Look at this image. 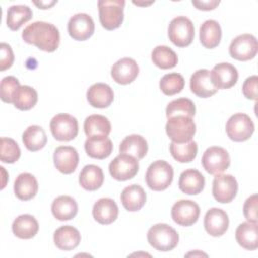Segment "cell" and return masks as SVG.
I'll use <instances>...</instances> for the list:
<instances>
[{"label":"cell","mask_w":258,"mask_h":258,"mask_svg":"<svg viewBox=\"0 0 258 258\" xmlns=\"http://www.w3.org/2000/svg\"><path fill=\"white\" fill-rule=\"evenodd\" d=\"M22 39L26 43L35 45L43 51L53 52L59 45L60 35L57 27L53 24L44 21H35L24 28Z\"/></svg>","instance_id":"obj_1"},{"label":"cell","mask_w":258,"mask_h":258,"mask_svg":"<svg viewBox=\"0 0 258 258\" xmlns=\"http://www.w3.org/2000/svg\"><path fill=\"white\" fill-rule=\"evenodd\" d=\"M147 241L151 247L158 251L173 250L179 241L177 232L167 224L153 225L147 232Z\"/></svg>","instance_id":"obj_2"},{"label":"cell","mask_w":258,"mask_h":258,"mask_svg":"<svg viewBox=\"0 0 258 258\" xmlns=\"http://www.w3.org/2000/svg\"><path fill=\"white\" fill-rule=\"evenodd\" d=\"M173 168L164 160L153 161L147 168L145 180L148 187L155 191L166 189L172 182Z\"/></svg>","instance_id":"obj_3"},{"label":"cell","mask_w":258,"mask_h":258,"mask_svg":"<svg viewBox=\"0 0 258 258\" xmlns=\"http://www.w3.org/2000/svg\"><path fill=\"white\" fill-rule=\"evenodd\" d=\"M124 0H100L98 1L99 19L107 30H113L121 26L124 19Z\"/></svg>","instance_id":"obj_4"},{"label":"cell","mask_w":258,"mask_h":258,"mask_svg":"<svg viewBox=\"0 0 258 258\" xmlns=\"http://www.w3.org/2000/svg\"><path fill=\"white\" fill-rule=\"evenodd\" d=\"M165 131L172 142L184 143L190 141L196 134V124L190 117L173 116L168 118Z\"/></svg>","instance_id":"obj_5"},{"label":"cell","mask_w":258,"mask_h":258,"mask_svg":"<svg viewBox=\"0 0 258 258\" xmlns=\"http://www.w3.org/2000/svg\"><path fill=\"white\" fill-rule=\"evenodd\" d=\"M169 40L178 47L188 46L195 37V27L191 20L185 16L173 18L168 25Z\"/></svg>","instance_id":"obj_6"},{"label":"cell","mask_w":258,"mask_h":258,"mask_svg":"<svg viewBox=\"0 0 258 258\" xmlns=\"http://www.w3.org/2000/svg\"><path fill=\"white\" fill-rule=\"evenodd\" d=\"M255 126L252 119L244 113H236L232 115L226 124V132L228 137L236 142L248 140L253 132Z\"/></svg>","instance_id":"obj_7"},{"label":"cell","mask_w":258,"mask_h":258,"mask_svg":"<svg viewBox=\"0 0 258 258\" xmlns=\"http://www.w3.org/2000/svg\"><path fill=\"white\" fill-rule=\"evenodd\" d=\"M231 159L228 151L223 147H209L202 156V165L204 169L213 175L220 174L228 169Z\"/></svg>","instance_id":"obj_8"},{"label":"cell","mask_w":258,"mask_h":258,"mask_svg":"<svg viewBox=\"0 0 258 258\" xmlns=\"http://www.w3.org/2000/svg\"><path fill=\"white\" fill-rule=\"evenodd\" d=\"M139 170L138 159L129 154L120 153L109 164L111 176L119 181L133 178Z\"/></svg>","instance_id":"obj_9"},{"label":"cell","mask_w":258,"mask_h":258,"mask_svg":"<svg viewBox=\"0 0 258 258\" xmlns=\"http://www.w3.org/2000/svg\"><path fill=\"white\" fill-rule=\"evenodd\" d=\"M52 136L58 141H70L77 137L79 124L72 115L61 113L55 115L49 124Z\"/></svg>","instance_id":"obj_10"},{"label":"cell","mask_w":258,"mask_h":258,"mask_svg":"<svg viewBox=\"0 0 258 258\" xmlns=\"http://www.w3.org/2000/svg\"><path fill=\"white\" fill-rule=\"evenodd\" d=\"M258 42L253 34L244 33L235 37L229 47L230 55L241 61H246L254 58L257 54Z\"/></svg>","instance_id":"obj_11"},{"label":"cell","mask_w":258,"mask_h":258,"mask_svg":"<svg viewBox=\"0 0 258 258\" xmlns=\"http://www.w3.org/2000/svg\"><path fill=\"white\" fill-rule=\"evenodd\" d=\"M238 191V182L231 174H216L213 180L212 192L215 200L222 204L232 202Z\"/></svg>","instance_id":"obj_12"},{"label":"cell","mask_w":258,"mask_h":258,"mask_svg":"<svg viewBox=\"0 0 258 258\" xmlns=\"http://www.w3.org/2000/svg\"><path fill=\"white\" fill-rule=\"evenodd\" d=\"M199 205L190 200L177 201L171 208V218L179 226L188 227L197 223L200 217Z\"/></svg>","instance_id":"obj_13"},{"label":"cell","mask_w":258,"mask_h":258,"mask_svg":"<svg viewBox=\"0 0 258 258\" xmlns=\"http://www.w3.org/2000/svg\"><path fill=\"white\" fill-rule=\"evenodd\" d=\"M94 31V20L87 13H77L73 15L68 22V32L75 40H87L93 35Z\"/></svg>","instance_id":"obj_14"},{"label":"cell","mask_w":258,"mask_h":258,"mask_svg":"<svg viewBox=\"0 0 258 258\" xmlns=\"http://www.w3.org/2000/svg\"><path fill=\"white\" fill-rule=\"evenodd\" d=\"M210 77L214 87L219 89H230L238 81L237 69L229 62H221L216 64L210 72Z\"/></svg>","instance_id":"obj_15"},{"label":"cell","mask_w":258,"mask_h":258,"mask_svg":"<svg viewBox=\"0 0 258 258\" xmlns=\"http://www.w3.org/2000/svg\"><path fill=\"white\" fill-rule=\"evenodd\" d=\"M204 226L208 234L213 237L224 235L229 228V217L227 213L219 208L207 211L204 218Z\"/></svg>","instance_id":"obj_16"},{"label":"cell","mask_w":258,"mask_h":258,"mask_svg":"<svg viewBox=\"0 0 258 258\" xmlns=\"http://www.w3.org/2000/svg\"><path fill=\"white\" fill-rule=\"evenodd\" d=\"M139 68L137 62L130 57H123L117 60L111 69L113 80L120 85H128L132 83L137 78Z\"/></svg>","instance_id":"obj_17"},{"label":"cell","mask_w":258,"mask_h":258,"mask_svg":"<svg viewBox=\"0 0 258 258\" xmlns=\"http://www.w3.org/2000/svg\"><path fill=\"white\" fill-rule=\"evenodd\" d=\"M53 162L59 172L71 174L79 164L78 151L72 146H58L53 153Z\"/></svg>","instance_id":"obj_18"},{"label":"cell","mask_w":258,"mask_h":258,"mask_svg":"<svg viewBox=\"0 0 258 258\" xmlns=\"http://www.w3.org/2000/svg\"><path fill=\"white\" fill-rule=\"evenodd\" d=\"M92 214L99 224L110 225L118 218L119 210L114 200L110 198H102L94 204Z\"/></svg>","instance_id":"obj_19"},{"label":"cell","mask_w":258,"mask_h":258,"mask_svg":"<svg viewBox=\"0 0 258 258\" xmlns=\"http://www.w3.org/2000/svg\"><path fill=\"white\" fill-rule=\"evenodd\" d=\"M189 88L190 91L200 98H209L218 91L212 83L210 71L206 69L198 70L192 74L189 81Z\"/></svg>","instance_id":"obj_20"},{"label":"cell","mask_w":258,"mask_h":258,"mask_svg":"<svg viewBox=\"0 0 258 258\" xmlns=\"http://www.w3.org/2000/svg\"><path fill=\"white\" fill-rule=\"evenodd\" d=\"M87 100L92 107L104 109L112 104L114 100V92L109 85L96 83L88 89Z\"/></svg>","instance_id":"obj_21"},{"label":"cell","mask_w":258,"mask_h":258,"mask_svg":"<svg viewBox=\"0 0 258 258\" xmlns=\"http://www.w3.org/2000/svg\"><path fill=\"white\" fill-rule=\"evenodd\" d=\"M55 246L63 251H71L77 248L81 242V234L73 226H61L53 234Z\"/></svg>","instance_id":"obj_22"},{"label":"cell","mask_w":258,"mask_h":258,"mask_svg":"<svg viewBox=\"0 0 258 258\" xmlns=\"http://www.w3.org/2000/svg\"><path fill=\"white\" fill-rule=\"evenodd\" d=\"M178 187L186 195H198L205 187V177L197 169H185L179 176Z\"/></svg>","instance_id":"obj_23"},{"label":"cell","mask_w":258,"mask_h":258,"mask_svg":"<svg viewBox=\"0 0 258 258\" xmlns=\"http://www.w3.org/2000/svg\"><path fill=\"white\" fill-rule=\"evenodd\" d=\"M85 150L92 158L105 159L112 153L113 143L106 136H92L85 141Z\"/></svg>","instance_id":"obj_24"},{"label":"cell","mask_w":258,"mask_h":258,"mask_svg":"<svg viewBox=\"0 0 258 258\" xmlns=\"http://www.w3.org/2000/svg\"><path fill=\"white\" fill-rule=\"evenodd\" d=\"M38 190V183L34 175L28 172L20 173L14 181V194L21 201H29Z\"/></svg>","instance_id":"obj_25"},{"label":"cell","mask_w":258,"mask_h":258,"mask_svg":"<svg viewBox=\"0 0 258 258\" xmlns=\"http://www.w3.org/2000/svg\"><path fill=\"white\" fill-rule=\"evenodd\" d=\"M238 244L246 250L258 248V226L257 223L244 222L240 224L235 233Z\"/></svg>","instance_id":"obj_26"},{"label":"cell","mask_w":258,"mask_h":258,"mask_svg":"<svg viewBox=\"0 0 258 258\" xmlns=\"http://www.w3.org/2000/svg\"><path fill=\"white\" fill-rule=\"evenodd\" d=\"M120 199L123 207L127 211L136 212L145 205L146 194L140 185L131 184L123 189Z\"/></svg>","instance_id":"obj_27"},{"label":"cell","mask_w":258,"mask_h":258,"mask_svg":"<svg viewBox=\"0 0 258 258\" xmlns=\"http://www.w3.org/2000/svg\"><path fill=\"white\" fill-rule=\"evenodd\" d=\"M104 182V173L100 166L88 164L83 167L79 175L80 185L89 191L97 190Z\"/></svg>","instance_id":"obj_28"},{"label":"cell","mask_w":258,"mask_h":258,"mask_svg":"<svg viewBox=\"0 0 258 258\" xmlns=\"http://www.w3.org/2000/svg\"><path fill=\"white\" fill-rule=\"evenodd\" d=\"M51 212L54 218L59 221H69L76 217L78 204L70 196H59L51 204Z\"/></svg>","instance_id":"obj_29"},{"label":"cell","mask_w":258,"mask_h":258,"mask_svg":"<svg viewBox=\"0 0 258 258\" xmlns=\"http://www.w3.org/2000/svg\"><path fill=\"white\" fill-rule=\"evenodd\" d=\"M222 38V29L218 21L206 20L200 27V41L206 48L212 49L219 45Z\"/></svg>","instance_id":"obj_30"},{"label":"cell","mask_w":258,"mask_h":258,"mask_svg":"<svg viewBox=\"0 0 258 258\" xmlns=\"http://www.w3.org/2000/svg\"><path fill=\"white\" fill-rule=\"evenodd\" d=\"M39 229L37 220L31 215H20L12 223L13 234L20 239L33 238Z\"/></svg>","instance_id":"obj_31"},{"label":"cell","mask_w":258,"mask_h":258,"mask_svg":"<svg viewBox=\"0 0 258 258\" xmlns=\"http://www.w3.org/2000/svg\"><path fill=\"white\" fill-rule=\"evenodd\" d=\"M148 150L147 141L144 137L138 134H131L126 136L119 146L120 153L129 154L137 159H142Z\"/></svg>","instance_id":"obj_32"},{"label":"cell","mask_w":258,"mask_h":258,"mask_svg":"<svg viewBox=\"0 0 258 258\" xmlns=\"http://www.w3.org/2000/svg\"><path fill=\"white\" fill-rule=\"evenodd\" d=\"M84 130L88 137L106 136L111 132V123L109 119L103 115H91L84 122Z\"/></svg>","instance_id":"obj_33"},{"label":"cell","mask_w":258,"mask_h":258,"mask_svg":"<svg viewBox=\"0 0 258 258\" xmlns=\"http://www.w3.org/2000/svg\"><path fill=\"white\" fill-rule=\"evenodd\" d=\"M24 146L29 151H38L44 147L47 142V136L44 129L37 125L29 126L22 134Z\"/></svg>","instance_id":"obj_34"},{"label":"cell","mask_w":258,"mask_h":258,"mask_svg":"<svg viewBox=\"0 0 258 258\" xmlns=\"http://www.w3.org/2000/svg\"><path fill=\"white\" fill-rule=\"evenodd\" d=\"M31 17L32 11L27 5H12L7 10L6 23L11 30L15 31L30 20Z\"/></svg>","instance_id":"obj_35"},{"label":"cell","mask_w":258,"mask_h":258,"mask_svg":"<svg viewBox=\"0 0 258 258\" xmlns=\"http://www.w3.org/2000/svg\"><path fill=\"white\" fill-rule=\"evenodd\" d=\"M151 59L153 63L161 70L172 69L178 61L176 53L166 45H158L153 48L151 52Z\"/></svg>","instance_id":"obj_36"},{"label":"cell","mask_w":258,"mask_h":258,"mask_svg":"<svg viewBox=\"0 0 258 258\" xmlns=\"http://www.w3.org/2000/svg\"><path fill=\"white\" fill-rule=\"evenodd\" d=\"M169 151L172 157L178 162H191L197 156L198 144L194 140L184 143L171 142L169 145Z\"/></svg>","instance_id":"obj_37"},{"label":"cell","mask_w":258,"mask_h":258,"mask_svg":"<svg viewBox=\"0 0 258 258\" xmlns=\"http://www.w3.org/2000/svg\"><path fill=\"white\" fill-rule=\"evenodd\" d=\"M37 100L38 96L35 89L29 86H20L14 96L13 104L18 110L27 111L35 106Z\"/></svg>","instance_id":"obj_38"},{"label":"cell","mask_w":258,"mask_h":258,"mask_svg":"<svg viewBox=\"0 0 258 258\" xmlns=\"http://www.w3.org/2000/svg\"><path fill=\"white\" fill-rule=\"evenodd\" d=\"M165 114L167 119L173 116H187L192 118L196 115V106L190 99L179 98L168 103Z\"/></svg>","instance_id":"obj_39"},{"label":"cell","mask_w":258,"mask_h":258,"mask_svg":"<svg viewBox=\"0 0 258 258\" xmlns=\"http://www.w3.org/2000/svg\"><path fill=\"white\" fill-rule=\"evenodd\" d=\"M159 88L164 95L173 96L180 93L184 88V79L178 73L166 74L161 78Z\"/></svg>","instance_id":"obj_40"},{"label":"cell","mask_w":258,"mask_h":258,"mask_svg":"<svg viewBox=\"0 0 258 258\" xmlns=\"http://www.w3.org/2000/svg\"><path fill=\"white\" fill-rule=\"evenodd\" d=\"M21 151L17 142L9 137L1 138L0 159L5 163H14L20 157Z\"/></svg>","instance_id":"obj_41"},{"label":"cell","mask_w":258,"mask_h":258,"mask_svg":"<svg viewBox=\"0 0 258 258\" xmlns=\"http://www.w3.org/2000/svg\"><path fill=\"white\" fill-rule=\"evenodd\" d=\"M20 84L19 81L13 77L8 76L1 80L0 84V97L1 100L5 103H13L14 96L19 89Z\"/></svg>","instance_id":"obj_42"},{"label":"cell","mask_w":258,"mask_h":258,"mask_svg":"<svg viewBox=\"0 0 258 258\" xmlns=\"http://www.w3.org/2000/svg\"><path fill=\"white\" fill-rule=\"evenodd\" d=\"M257 195L249 197L243 206V213L248 222L257 223Z\"/></svg>","instance_id":"obj_43"},{"label":"cell","mask_w":258,"mask_h":258,"mask_svg":"<svg viewBox=\"0 0 258 258\" xmlns=\"http://www.w3.org/2000/svg\"><path fill=\"white\" fill-rule=\"evenodd\" d=\"M0 51H1L0 71L3 72L12 66V63L14 61V54H13L11 46L5 42L1 43Z\"/></svg>","instance_id":"obj_44"},{"label":"cell","mask_w":258,"mask_h":258,"mask_svg":"<svg viewBox=\"0 0 258 258\" xmlns=\"http://www.w3.org/2000/svg\"><path fill=\"white\" fill-rule=\"evenodd\" d=\"M257 83H258V77L257 76H251L247 78L243 84L242 91L244 96L249 100H257Z\"/></svg>","instance_id":"obj_45"},{"label":"cell","mask_w":258,"mask_h":258,"mask_svg":"<svg viewBox=\"0 0 258 258\" xmlns=\"http://www.w3.org/2000/svg\"><path fill=\"white\" fill-rule=\"evenodd\" d=\"M191 3L198 9L208 11V10L215 9L220 4V1H215V0H212V1H192Z\"/></svg>","instance_id":"obj_46"},{"label":"cell","mask_w":258,"mask_h":258,"mask_svg":"<svg viewBox=\"0 0 258 258\" xmlns=\"http://www.w3.org/2000/svg\"><path fill=\"white\" fill-rule=\"evenodd\" d=\"M56 3V1H51V2H34V4L36 6H38L41 9H47L49 7H51L52 5H54Z\"/></svg>","instance_id":"obj_47"},{"label":"cell","mask_w":258,"mask_h":258,"mask_svg":"<svg viewBox=\"0 0 258 258\" xmlns=\"http://www.w3.org/2000/svg\"><path fill=\"white\" fill-rule=\"evenodd\" d=\"M133 3L136 4V5H150V4H152L153 2L151 1V2H147V3H140V2H135V1H133Z\"/></svg>","instance_id":"obj_48"},{"label":"cell","mask_w":258,"mask_h":258,"mask_svg":"<svg viewBox=\"0 0 258 258\" xmlns=\"http://www.w3.org/2000/svg\"><path fill=\"white\" fill-rule=\"evenodd\" d=\"M198 253H188L186 256H188V255H197ZM200 255H205V256H207V254H204V253H199Z\"/></svg>","instance_id":"obj_49"}]
</instances>
